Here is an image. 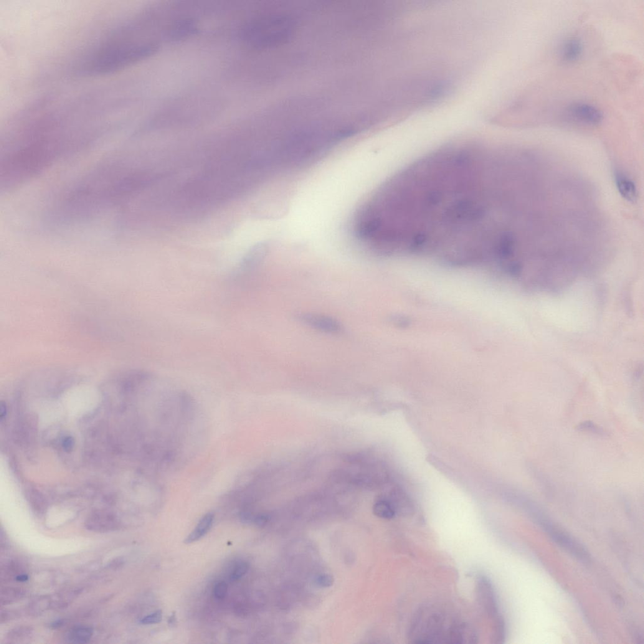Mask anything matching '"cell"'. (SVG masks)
<instances>
[{
    "label": "cell",
    "mask_w": 644,
    "mask_h": 644,
    "mask_svg": "<svg viewBox=\"0 0 644 644\" xmlns=\"http://www.w3.org/2000/svg\"><path fill=\"white\" fill-rule=\"evenodd\" d=\"M162 618V613L161 610L156 611V612L152 613V614L146 616L141 620V623L143 625L155 624L161 622Z\"/></svg>",
    "instance_id": "18"
},
{
    "label": "cell",
    "mask_w": 644,
    "mask_h": 644,
    "mask_svg": "<svg viewBox=\"0 0 644 644\" xmlns=\"http://www.w3.org/2000/svg\"><path fill=\"white\" fill-rule=\"evenodd\" d=\"M478 596L481 604L489 614H498V608L493 588L488 580L481 578L478 583Z\"/></svg>",
    "instance_id": "6"
},
{
    "label": "cell",
    "mask_w": 644,
    "mask_h": 644,
    "mask_svg": "<svg viewBox=\"0 0 644 644\" xmlns=\"http://www.w3.org/2000/svg\"><path fill=\"white\" fill-rule=\"evenodd\" d=\"M93 628L88 627H80L71 630L68 635V640L73 643H87L93 637Z\"/></svg>",
    "instance_id": "11"
},
{
    "label": "cell",
    "mask_w": 644,
    "mask_h": 644,
    "mask_svg": "<svg viewBox=\"0 0 644 644\" xmlns=\"http://www.w3.org/2000/svg\"><path fill=\"white\" fill-rule=\"evenodd\" d=\"M298 320L311 328L326 333H337L341 331L338 321L329 316L313 313H301L297 316Z\"/></svg>",
    "instance_id": "5"
},
{
    "label": "cell",
    "mask_w": 644,
    "mask_h": 644,
    "mask_svg": "<svg viewBox=\"0 0 644 644\" xmlns=\"http://www.w3.org/2000/svg\"><path fill=\"white\" fill-rule=\"evenodd\" d=\"M168 623H169V625H174L175 624V623H176V618H175V614L172 615L171 617H170L169 620L168 621Z\"/></svg>",
    "instance_id": "24"
},
{
    "label": "cell",
    "mask_w": 644,
    "mask_h": 644,
    "mask_svg": "<svg viewBox=\"0 0 644 644\" xmlns=\"http://www.w3.org/2000/svg\"><path fill=\"white\" fill-rule=\"evenodd\" d=\"M25 596V592L22 588H5L2 590L0 594V603L3 605L12 604V603L21 600Z\"/></svg>",
    "instance_id": "12"
},
{
    "label": "cell",
    "mask_w": 644,
    "mask_h": 644,
    "mask_svg": "<svg viewBox=\"0 0 644 644\" xmlns=\"http://www.w3.org/2000/svg\"><path fill=\"white\" fill-rule=\"evenodd\" d=\"M120 527L118 519L113 514L108 512H96L91 514L85 522V527L89 531L97 533H108L117 530Z\"/></svg>",
    "instance_id": "3"
},
{
    "label": "cell",
    "mask_w": 644,
    "mask_h": 644,
    "mask_svg": "<svg viewBox=\"0 0 644 644\" xmlns=\"http://www.w3.org/2000/svg\"><path fill=\"white\" fill-rule=\"evenodd\" d=\"M617 189L623 199L630 202H635L637 199V191L634 182L620 172L615 174Z\"/></svg>",
    "instance_id": "8"
},
{
    "label": "cell",
    "mask_w": 644,
    "mask_h": 644,
    "mask_svg": "<svg viewBox=\"0 0 644 644\" xmlns=\"http://www.w3.org/2000/svg\"><path fill=\"white\" fill-rule=\"evenodd\" d=\"M269 521V517L266 514H260L255 517L254 522L259 527L265 526L268 523Z\"/></svg>",
    "instance_id": "20"
},
{
    "label": "cell",
    "mask_w": 644,
    "mask_h": 644,
    "mask_svg": "<svg viewBox=\"0 0 644 644\" xmlns=\"http://www.w3.org/2000/svg\"><path fill=\"white\" fill-rule=\"evenodd\" d=\"M373 512L379 518L386 520L394 519L397 514L394 504L387 498L380 499L376 502L373 506Z\"/></svg>",
    "instance_id": "10"
},
{
    "label": "cell",
    "mask_w": 644,
    "mask_h": 644,
    "mask_svg": "<svg viewBox=\"0 0 644 644\" xmlns=\"http://www.w3.org/2000/svg\"><path fill=\"white\" fill-rule=\"evenodd\" d=\"M585 45L582 39L576 36L567 38L559 47V59L565 64H573L582 59Z\"/></svg>",
    "instance_id": "4"
},
{
    "label": "cell",
    "mask_w": 644,
    "mask_h": 644,
    "mask_svg": "<svg viewBox=\"0 0 644 644\" xmlns=\"http://www.w3.org/2000/svg\"><path fill=\"white\" fill-rule=\"evenodd\" d=\"M248 569H249V565L247 562H241L238 564L232 573L230 580L232 582H236L240 579L247 572Z\"/></svg>",
    "instance_id": "15"
},
{
    "label": "cell",
    "mask_w": 644,
    "mask_h": 644,
    "mask_svg": "<svg viewBox=\"0 0 644 644\" xmlns=\"http://www.w3.org/2000/svg\"><path fill=\"white\" fill-rule=\"evenodd\" d=\"M214 520V514L212 513L205 514L201 521H200L199 524L197 525L196 528L185 539L184 543L186 544H191L192 542L199 541V540L205 536L209 532L210 529L212 528Z\"/></svg>",
    "instance_id": "9"
},
{
    "label": "cell",
    "mask_w": 644,
    "mask_h": 644,
    "mask_svg": "<svg viewBox=\"0 0 644 644\" xmlns=\"http://www.w3.org/2000/svg\"><path fill=\"white\" fill-rule=\"evenodd\" d=\"M228 587L226 583L224 582L217 583L214 588V595L218 599H222L227 593Z\"/></svg>",
    "instance_id": "19"
},
{
    "label": "cell",
    "mask_w": 644,
    "mask_h": 644,
    "mask_svg": "<svg viewBox=\"0 0 644 644\" xmlns=\"http://www.w3.org/2000/svg\"><path fill=\"white\" fill-rule=\"evenodd\" d=\"M578 429L598 435H605V433L602 428L592 422H585L581 423L579 425H578Z\"/></svg>",
    "instance_id": "17"
},
{
    "label": "cell",
    "mask_w": 644,
    "mask_h": 644,
    "mask_svg": "<svg viewBox=\"0 0 644 644\" xmlns=\"http://www.w3.org/2000/svg\"><path fill=\"white\" fill-rule=\"evenodd\" d=\"M28 579H29V577H28V575L25 574H22H22H20L17 575L16 577H15V579H16L17 582H26V581H27Z\"/></svg>",
    "instance_id": "22"
},
{
    "label": "cell",
    "mask_w": 644,
    "mask_h": 644,
    "mask_svg": "<svg viewBox=\"0 0 644 644\" xmlns=\"http://www.w3.org/2000/svg\"><path fill=\"white\" fill-rule=\"evenodd\" d=\"M63 625H64V621L60 620L56 621V622L52 623L51 624V627L54 628H57L61 627V626Z\"/></svg>",
    "instance_id": "23"
},
{
    "label": "cell",
    "mask_w": 644,
    "mask_h": 644,
    "mask_svg": "<svg viewBox=\"0 0 644 644\" xmlns=\"http://www.w3.org/2000/svg\"><path fill=\"white\" fill-rule=\"evenodd\" d=\"M541 526L557 544L569 552L572 556L583 562H588L590 561L589 554L584 547L569 535L552 526L548 520L541 524Z\"/></svg>",
    "instance_id": "2"
},
{
    "label": "cell",
    "mask_w": 644,
    "mask_h": 644,
    "mask_svg": "<svg viewBox=\"0 0 644 644\" xmlns=\"http://www.w3.org/2000/svg\"><path fill=\"white\" fill-rule=\"evenodd\" d=\"M564 118L567 121L587 126H597L604 120V114L598 106L584 101L569 104L563 110Z\"/></svg>",
    "instance_id": "1"
},
{
    "label": "cell",
    "mask_w": 644,
    "mask_h": 644,
    "mask_svg": "<svg viewBox=\"0 0 644 644\" xmlns=\"http://www.w3.org/2000/svg\"><path fill=\"white\" fill-rule=\"evenodd\" d=\"M33 632L32 628L27 626H21L13 628L8 633L7 637L9 640H20L29 637Z\"/></svg>",
    "instance_id": "14"
},
{
    "label": "cell",
    "mask_w": 644,
    "mask_h": 644,
    "mask_svg": "<svg viewBox=\"0 0 644 644\" xmlns=\"http://www.w3.org/2000/svg\"><path fill=\"white\" fill-rule=\"evenodd\" d=\"M123 564V561L122 559L116 558L115 559H113V561L110 562V564H109L108 565V567L109 568H111V569H117V568L121 567V565H122Z\"/></svg>",
    "instance_id": "21"
},
{
    "label": "cell",
    "mask_w": 644,
    "mask_h": 644,
    "mask_svg": "<svg viewBox=\"0 0 644 644\" xmlns=\"http://www.w3.org/2000/svg\"><path fill=\"white\" fill-rule=\"evenodd\" d=\"M314 583L318 587L329 588L333 585L334 577L329 574H322L316 576Z\"/></svg>",
    "instance_id": "16"
},
{
    "label": "cell",
    "mask_w": 644,
    "mask_h": 644,
    "mask_svg": "<svg viewBox=\"0 0 644 644\" xmlns=\"http://www.w3.org/2000/svg\"><path fill=\"white\" fill-rule=\"evenodd\" d=\"M51 605V600L47 597L37 598L30 605V612L35 616L42 614L49 609Z\"/></svg>",
    "instance_id": "13"
},
{
    "label": "cell",
    "mask_w": 644,
    "mask_h": 644,
    "mask_svg": "<svg viewBox=\"0 0 644 644\" xmlns=\"http://www.w3.org/2000/svg\"><path fill=\"white\" fill-rule=\"evenodd\" d=\"M268 251L267 245L263 243L256 245L243 257L240 264V270L243 272H248L257 268L267 255Z\"/></svg>",
    "instance_id": "7"
}]
</instances>
